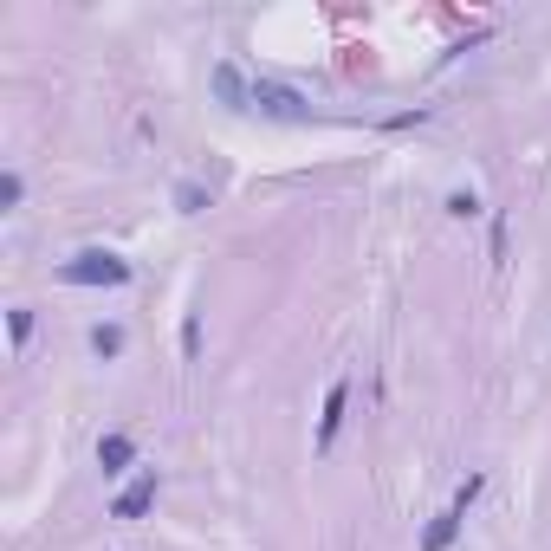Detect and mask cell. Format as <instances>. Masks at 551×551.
Here are the masks:
<instances>
[{
    "label": "cell",
    "mask_w": 551,
    "mask_h": 551,
    "mask_svg": "<svg viewBox=\"0 0 551 551\" xmlns=\"http://www.w3.org/2000/svg\"><path fill=\"white\" fill-rule=\"evenodd\" d=\"M58 280L65 286H130V260H117L104 247H85V253H72L58 266Z\"/></svg>",
    "instance_id": "obj_1"
},
{
    "label": "cell",
    "mask_w": 551,
    "mask_h": 551,
    "mask_svg": "<svg viewBox=\"0 0 551 551\" xmlns=\"http://www.w3.org/2000/svg\"><path fill=\"white\" fill-rule=\"evenodd\" d=\"M253 111H260V117H280V123H305V117H312L299 91L272 85V79H253Z\"/></svg>",
    "instance_id": "obj_2"
},
{
    "label": "cell",
    "mask_w": 551,
    "mask_h": 551,
    "mask_svg": "<svg viewBox=\"0 0 551 551\" xmlns=\"http://www.w3.org/2000/svg\"><path fill=\"white\" fill-rule=\"evenodd\" d=\"M156 493H163V480H156V467H143V473H136L130 487L111 500V519H143V513L156 506Z\"/></svg>",
    "instance_id": "obj_3"
},
{
    "label": "cell",
    "mask_w": 551,
    "mask_h": 551,
    "mask_svg": "<svg viewBox=\"0 0 551 551\" xmlns=\"http://www.w3.org/2000/svg\"><path fill=\"white\" fill-rule=\"evenodd\" d=\"M208 85H215V98H221L228 111H253V85H247V72H240L234 58H221V65H215V79H208Z\"/></svg>",
    "instance_id": "obj_4"
},
{
    "label": "cell",
    "mask_w": 551,
    "mask_h": 551,
    "mask_svg": "<svg viewBox=\"0 0 551 551\" xmlns=\"http://www.w3.org/2000/svg\"><path fill=\"white\" fill-rule=\"evenodd\" d=\"M344 402H351V383H331L324 416H318V454H331V441H337V429H344Z\"/></svg>",
    "instance_id": "obj_5"
},
{
    "label": "cell",
    "mask_w": 551,
    "mask_h": 551,
    "mask_svg": "<svg viewBox=\"0 0 551 551\" xmlns=\"http://www.w3.org/2000/svg\"><path fill=\"white\" fill-rule=\"evenodd\" d=\"M461 519H467L461 506H448V513H435V519H429V532H422V551H448V545L461 538Z\"/></svg>",
    "instance_id": "obj_6"
},
{
    "label": "cell",
    "mask_w": 551,
    "mask_h": 551,
    "mask_svg": "<svg viewBox=\"0 0 551 551\" xmlns=\"http://www.w3.org/2000/svg\"><path fill=\"white\" fill-rule=\"evenodd\" d=\"M130 461H136V441H130V435H104V441H98V467H104V473H123Z\"/></svg>",
    "instance_id": "obj_7"
},
{
    "label": "cell",
    "mask_w": 551,
    "mask_h": 551,
    "mask_svg": "<svg viewBox=\"0 0 551 551\" xmlns=\"http://www.w3.org/2000/svg\"><path fill=\"white\" fill-rule=\"evenodd\" d=\"M91 351H98V357H117V351H123V324H98V331H91Z\"/></svg>",
    "instance_id": "obj_8"
},
{
    "label": "cell",
    "mask_w": 551,
    "mask_h": 551,
    "mask_svg": "<svg viewBox=\"0 0 551 551\" xmlns=\"http://www.w3.org/2000/svg\"><path fill=\"white\" fill-rule=\"evenodd\" d=\"M175 208L182 215H201V208H208V195H201L195 182H175Z\"/></svg>",
    "instance_id": "obj_9"
},
{
    "label": "cell",
    "mask_w": 551,
    "mask_h": 551,
    "mask_svg": "<svg viewBox=\"0 0 551 551\" xmlns=\"http://www.w3.org/2000/svg\"><path fill=\"white\" fill-rule=\"evenodd\" d=\"M448 215H454V221H473V215H480V195L454 188V195H448Z\"/></svg>",
    "instance_id": "obj_10"
},
{
    "label": "cell",
    "mask_w": 551,
    "mask_h": 551,
    "mask_svg": "<svg viewBox=\"0 0 551 551\" xmlns=\"http://www.w3.org/2000/svg\"><path fill=\"white\" fill-rule=\"evenodd\" d=\"M20 195H26V182H20V169H7V182H0V201H7V208H20Z\"/></svg>",
    "instance_id": "obj_11"
}]
</instances>
